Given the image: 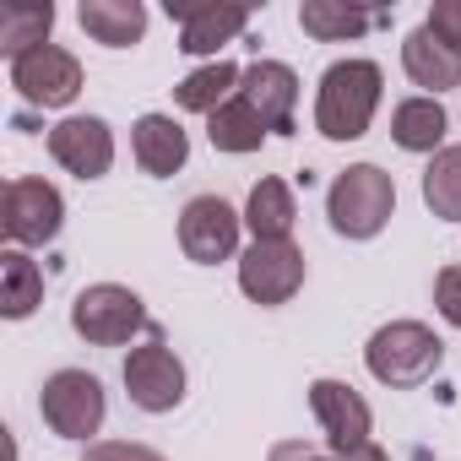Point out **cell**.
<instances>
[{"label": "cell", "mask_w": 461, "mask_h": 461, "mask_svg": "<svg viewBox=\"0 0 461 461\" xmlns=\"http://www.w3.org/2000/svg\"><path fill=\"white\" fill-rule=\"evenodd\" d=\"M77 23H82L87 39H98L109 50H131L147 33V6L141 0H82Z\"/></svg>", "instance_id": "cell-17"}, {"label": "cell", "mask_w": 461, "mask_h": 461, "mask_svg": "<svg viewBox=\"0 0 461 461\" xmlns=\"http://www.w3.org/2000/svg\"><path fill=\"white\" fill-rule=\"evenodd\" d=\"M364 364H369V375H375L380 385H391V391H412V385H423V380L439 375V364H445V342H439L423 321H391V326H380V331L369 337Z\"/></svg>", "instance_id": "cell-2"}, {"label": "cell", "mask_w": 461, "mask_h": 461, "mask_svg": "<svg viewBox=\"0 0 461 461\" xmlns=\"http://www.w3.org/2000/svg\"><path fill=\"white\" fill-rule=\"evenodd\" d=\"M439 44H450L456 55H461V0H434L429 6V23H423Z\"/></svg>", "instance_id": "cell-26"}, {"label": "cell", "mask_w": 461, "mask_h": 461, "mask_svg": "<svg viewBox=\"0 0 461 461\" xmlns=\"http://www.w3.org/2000/svg\"><path fill=\"white\" fill-rule=\"evenodd\" d=\"M337 461H391V456H385V450H380V445L369 439L364 450H353V456H337Z\"/></svg>", "instance_id": "cell-30"}, {"label": "cell", "mask_w": 461, "mask_h": 461, "mask_svg": "<svg viewBox=\"0 0 461 461\" xmlns=\"http://www.w3.org/2000/svg\"><path fill=\"white\" fill-rule=\"evenodd\" d=\"M66 222V201L50 179H12L6 185V201H0V228H6L12 250H28V245H50Z\"/></svg>", "instance_id": "cell-10"}, {"label": "cell", "mask_w": 461, "mask_h": 461, "mask_svg": "<svg viewBox=\"0 0 461 461\" xmlns=\"http://www.w3.org/2000/svg\"><path fill=\"white\" fill-rule=\"evenodd\" d=\"M50 28H55V6L44 0V6H6L0 12V50H6L12 60L50 44Z\"/></svg>", "instance_id": "cell-25"}, {"label": "cell", "mask_w": 461, "mask_h": 461, "mask_svg": "<svg viewBox=\"0 0 461 461\" xmlns=\"http://www.w3.org/2000/svg\"><path fill=\"white\" fill-rule=\"evenodd\" d=\"M310 412H315V423H321V434H326V445L337 456H353V450L369 445L375 412L348 380H315L310 385Z\"/></svg>", "instance_id": "cell-11"}, {"label": "cell", "mask_w": 461, "mask_h": 461, "mask_svg": "<svg viewBox=\"0 0 461 461\" xmlns=\"http://www.w3.org/2000/svg\"><path fill=\"white\" fill-rule=\"evenodd\" d=\"M240 288L250 304L277 310L304 288V250L294 240H256L240 256Z\"/></svg>", "instance_id": "cell-6"}, {"label": "cell", "mask_w": 461, "mask_h": 461, "mask_svg": "<svg viewBox=\"0 0 461 461\" xmlns=\"http://www.w3.org/2000/svg\"><path fill=\"white\" fill-rule=\"evenodd\" d=\"M71 331L93 348H125L136 331H152V321H147L141 294H131L120 283H93L71 304Z\"/></svg>", "instance_id": "cell-4"}, {"label": "cell", "mask_w": 461, "mask_h": 461, "mask_svg": "<svg viewBox=\"0 0 461 461\" xmlns=\"http://www.w3.org/2000/svg\"><path fill=\"white\" fill-rule=\"evenodd\" d=\"M402 71L412 77V87H423V98H439V93L461 87V55L450 44H439L429 28H412L402 39Z\"/></svg>", "instance_id": "cell-16"}, {"label": "cell", "mask_w": 461, "mask_h": 461, "mask_svg": "<svg viewBox=\"0 0 461 461\" xmlns=\"http://www.w3.org/2000/svg\"><path fill=\"white\" fill-rule=\"evenodd\" d=\"M50 158L77 179H104L114 168V131L98 114H66L50 131Z\"/></svg>", "instance_id": "cell-12"}, {"label": "cell", "mask_w": 461, "mask_h": 461, "mask_svg": "<svg viewBox=\"0 0 461 461\" xmlns=\"http://www.w3.org/2000/svg\"><path fill=\"white\" fill-rule=\"evenodd\" d=\"M267 461H337V456H326L321 445H304V439H283V445H272Z\"/></svg>", "instance_id": "cell-29"}, {"label": "cell", "mask_w": 461, "mask_h": 461, "mask_svg": "<svg viewBox=\"0 0 461 461\" xmlns=\"http://www.w3.org/2000/svg\"><path fill=\"white\" fill-rule=\"evenodd\" d=\"M294 217H299V206H294L288 179H261L250 190V201H245V228H250L256 240H288L294 234Z\"/></svg>", "instance_id": "cell-21"}, {"label": "cell", "mask_w": 461, "mask_h": 461, "mask_svg": "<svg viewBox=\"0 0 461 461\" xmlns=\"http://www.w3.org/2000/svg\"><path fill=\"white\" fill-rule=\"evenodd\" d=\"M396 212V185L380 163H353L326 190V217L342 240H375Z\"/></svg>", "instance_id": "cell-3"}, {"label": "cell", "mask_w": 461, "mask_h": 461, "mask_svg": "<svg viewBox=\"0 0 461 461\" xmlns=\"http://www.w3.org/2000/svg\"><path fill=\"white\" fill-rule=\"evenodd\" d=\"M125 391L141 412H174L185 402V364L174 358V348L163 342V331L152 326L141 348H131L125 358Z\"/></svg>", "instance_id": "cell-8"}, {"label": "cell", "mask_w": 461, "mask_h": 461, "mask_svg": "<svg viewBox=\"0 0 461 461\" xmlns=\"http://www.w3.org/2000/svg\"><path fill=\"white\" fill-rule=\"evenodd\" d=\"M240 77H245V71H240L234 60H206L201 71H190V77L174 87V98H179V109H190V114H206V120H212L228 98L240 93Z\"/></svg>", "instance_id": "cell-19"}, {"label": "cell", "mask_w": 461, "mask_h": 461, "mask_svg": "<svg viewBox=\"0 0 461 461\" xmlns=\"http://www.w3.org/2000/svg\"><path fill=\"white\" fill-rule=\"evenodd\" d=\"M240 212L228 206L222 195H190L179 212V250L195 267H217V261H234L240 250Z\"/></svg>", "instance_id": "cell-9"}, {"label": "cell", "mask_w": 461, "mask_h": 461, "mask_svg": "<svg viewBox=\"0 0 461 461\" xmlns=\"http://www.w3.org/2000/svg\"><path fill=\"white\" fill-rule=\"evenodd\" d=\"M434 310L461 331V267H445V272L434 277Z\"/></svg>", "instance_id": "cell-27"}, {"label": "cell", "mask_w": 461, "mask_h": 461, "mask_svg": "<svg viewBox=\"0 0 461 461\" xmlns=\"http://www.w3.org/2000/svg\"><path fill=\"white\" fill-rule=\"evenodd\" d=\"M12 87L33 109H66L82 93V60L60 44H39V50L12 60Z\"/></svg>", "instance_id": "cell-7"}, {"label": "cell", "mask_w": 461, "mask_h": 461, "mask_svg": "<svg viewBox=\"0 0 461 461\" xmlns=\"http://www.w3.org/2000/svg\"><path fill=\"white\" fill-rule=\"evenodd\" d=\"M206 136H212V147H217V152L245 158V152H261V141H267L272 131H267V120H261L240 93H234V98H228V104L206 120Z\"/></svg>", "instance_id": "cell-20"}, {"label": "cell", "mask_w": 461, "mask_h": 461, "mask_svg": "<svg viewBox=\"0 0 461 461\" xmlns=\"http://www.w3.org/2000/svg\"><path fill=\"white\" fill-rule=\"evenodd\" d=\"M82 461H168V456H158L147 445H131V439H98V445H87Z\"/></svg>", "instance_id": "cell-28"}, {"label": "cell", "mask_w": 461, "mask_h": 461, "mask_svg": "<svg viewBox=\"0 0 461 461\" xmlns=\"http://www.w3.org/2000/svg\"><path fill=\"white\" fill-rule=\"evenodd\" d=\"M168 17L179 23V50L185 55H217L250 28L245 6H190V0H168Z\"/></svg>", "instance_id": "cell-14"}, {"label": "cell", "mask_w": 461, "mask_h": 461, "mask_svg": "<svg viewBox=\"0 0 461 461\" xmlns=\"http://www.w3.org/2000/svg\"><path fill=\"white\" fill-rule=\"evenodd\" d=\"M380 17L375 12H358V6H342V0H304L299 6V28L321 44H337V39H358L369 33Z\"/></svg>", "instance_id": "cell-23"}, {"label": "cell", "mask_w": 461, "mask_h": 461, "mask_svg": "<svg viewBox=\"0 0 461 461\" xmlns=\"http://www.w3.org/2000/svg\"><path fill=\"white\" fill-rule=\"evenodd\" d=\"M445 131H450V120H445L439 98L418 93V98H402L391 109V141L402 152H445Z\"/></svg>", "instance_id": "cell-18"}, {"label": "cell", "mask_w": 461, "mask_h": 461, "mask_svg": "<svg viewBox=\"0 0 461 461\" xmlns=\"http://www.w3.org/2000/svg\"><path fill=\"white\" fill-rule=\"evenodd\" d=\"M39 412H44V423L60 439H93L104 429L109 402H104L98 375H87V369H55L44 380V391H39Z\"/></svg>", "instance_id": "cell-5"}, {"label": "cell", "mask_w": 461, "mask_h": 461, "mask_svg": "<svg viewBox=\"0 0 461 461\" xmlns=\"http://www.w3.org/2000/svg\"><path fill=\"white\" fill-rule=\"evenodd\" d=\"M423 206L445 222H461V147H445L423 168Z\"/></svg>", "instance_id": "cell-24"}, {"label": "cell", "mask_w": 461, "mask_h": 461, "mask_svg": "<svg viewBox=\"0 0 461 461\" xmlns=\"http://www.w3.org/2000/svg\"><path fill=\"white\" fill-rule=\"evenodd\" d=\"M39 304H44V272L28 261V250H6L0 256V315L28 321Z\"/></svg>", "instance_id": "cell-22"}, {"label": "cell", "mask_w": 461, "mask_h": 461, "mask_svg": "<svg viewBox=\"0 0 461 461\" xmlns=\"http://www.w3.org/2000/svg\"><path fill=\"white\" fill-rule=\"evenodd\" d=\"M131 152H136L141 174L168 179V174L185 168V158H190V136H185V125H179L174 114H141V120L131 125Z\"/></svg>", "instance_id": "cell-15"}, {"label": "cell", "mask_w": 461, "mask_h": 461, "mask_svg": "<svg viewBox=\"0 0 461 461\" xmlns=\"http://www.w3.org/2000/svg\"><path fill=\"white\" fill-rule=\"evenodd\" d=\"M240 98L267 120L272 136H288L294 131V109H299V77L283 60H256L240 77Z\"/></svg>", "instance_id": "cell-13"}, {"label": "cell", "mask_w": 461, "mask_h": 461, "mask_svg": "<svg viewBox=\"0 0 461 461\" xmlns=\"http://www.w3.org/2000/svg\"><path fill=\"white\" fill-rule=\"evenodd\" d=\"M380 93H385V77L375 60H337L326 66L321 77V93H315V131L326 141H358L380 109Z\"/></svg>", "instance_id": "cell-1"}]
</instances>
